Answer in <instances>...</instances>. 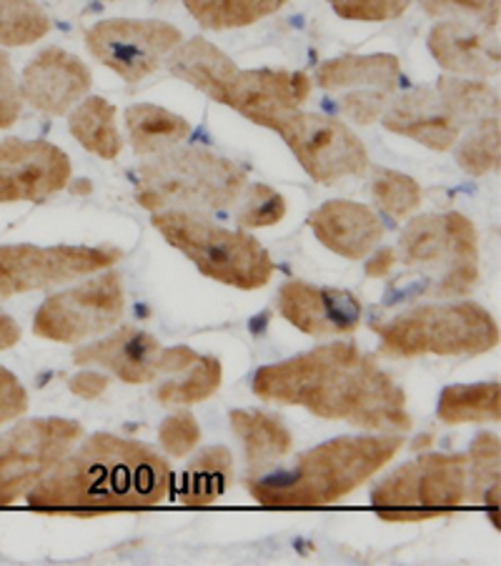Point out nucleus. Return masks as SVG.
<instances>
[{
	"mask_svg": "<svg viewBox=\"0 0 501 566\" xmlns=\"http://www.w3.org/2000/svg\"><path fill=\"white\" fill-rule=\"evenodd\" d=\"M399 256L434 281V298L469 296L479 283V239L465 213L416 216L399 235Z\"/></svg>",
	"mask_w": 501,
	"mask_h": 566,
	"instance_id": "obj_7",
	"label": "nucleus"
},
{
	"mask_svg": "<svg viewBox=\"0 0 501 566\" xmlns=\"http://www.w3.org/2000/svg\"><path fill=\"white\" fill-rule=\"evenodd\" d=\"M198 441H201V429H198L194 413L188 411L171 413V417L164 419V423L158 427L160 449L174 459H184L191 454L198 447Z\"/></svg>",
	"mask_w": 501,
	"mask_h": 566,
	"instance_id": "obj_38",
	"label": "nucleus"
},
{
	"mask_svg": "<svg viewBox=\"0 0 501 566\" xmlns=\"http://www.w3.org/2000/svg\"><path fill=\"white\" fill-rule=\"evenodd\" d=\"M21 111H23L21 81L15 78L11 59L0 51V130L15 126L18 118H21Z\"/></svg>",
	"mask_w": 501,
	"mask_h": 566,
	"instance_id": "obj_41",
	"label": "nucleus"
},
{
	"mask_svg": "<svg viewBox=\"0 0 501 566\" xmlns=\"http://www.w3.org/2000/svg\"><path fill=\"white\" fill-rule=\"evenodd\" d=\"M404 437H338L299 454L291 467L249 474L246 489L269 509H316L342 502L399 454Z\"/></svg>",
	"mask_w": 501,
	"mask_h": 566,
	"instance_id": "obj_3",
	"label": "nucleus"
},
{
	"mask_svg": "<svg viewBox=\"0 0 501 566\" xmlns=\"http://www.w3.org/2000/svg\"><path fill=\"white\" fill-rule=\"evenodd\" d=\"M457 164L465 174L481 178L497 174L501 166V124L499 116L479 120L457 140Z\"/></svg>",
	"mask_w": 501,
	"mask_h": 566,
	"instance_id": "obj_32",
	"label": "nucleus"
},
{
	"mask_svg": "<svg viewBox=\"0 0 501 566\" xmlns=\"http://www.w3.org/2000/svg\"><path fill=\"white\" fill-rule=\"evenodd\" d=\"M276 301L281 316L314 338L354 334L362 321V304L354 294L306 281H286Z\"/></svg>",
	"mask_w": 501,
	"mask_h": 566,
	"instance_id": "obj_18",
	"label": "nucleus"
},
{
	"mask_svg": "<svg viewBox=\"0 0 501 566\" xmlns=\"http://www.w3.org/2000/svg\"><path fill=\"white\" fill-rule=\"evenodd\" d=\"M396 266V251L389 247H382L372 253L366 261V276L368 279H386Z\"/></svg>",
	"mask_w": 501,
	"mask_h": 566,
	"instance_id": "obj_44",
	"label": "nucleus"
},
{
	"mask_svg": "<svg viewBox=\"0 0 501 566\" xmlns=\"http://www.w3.org/2000/svg\"><path fill=\"white\" fill-rule=\"evenodd\" d=\"M394 96L382 91H348L338 98V111L356 126H372L382 118Z\"/></svg>",
	"mask_w": 501,
	"mask_h": 566,
	"instance_id": "obj_40",
	"label": "nucleus"
},
{
	"mask_svg": "<svg viewBox=\"0 0 501 566\" xmlns=\"http://www.w3.org/2000/svg\"><path fill=\"white\" fill-rule=\"evenodd\" d=\"M178 381H164L156 389V401L160 407H186V403H201L219 391L223 369L216 356H198L188 366Z\"/></svg>",
	"mask_w": 501,
	"mask_h": 566,
	"instance_id": "obj_31",
	"label": "nucleus"
},
{
	"mask_svg": "<svg viewBox=\"0 0 501 566\" xmlns=\"http://www.w3.org/2000/svg\"><path fill=\"white\" fill-rule=\"evenodd\" d=\"M437 417L441 423H499L501 419V384H453L439 396Z\"/></svg>",
	"mask_w": 501,
	"mask_h": 566,
	"instance_id": "obj_28",
	"label": "nucleus"
},
{
	"mask_svg": "<svg viewBox=\"0 0 501 566\" xmlns=\"http://www.w3.org/2000/svg\"><path fill=\"white\" fill-rule=\"evenodd\" d=\"M69 130L88 154L103 160H116L123 150V140L116 126V106L101 96L83 98L73 108Z\"/></svg>",
	"mask_w": 501,
	"mask_h": 566,
	"instance_id": "obj_26",
	"label": "nucleus"
},
{
	"mask_svg": "<svg viewBox=\"0 0 501 566\" xmlns=\"http://www.w3.org/2000/svg\"><path fill=\"white\" fill-rule=\"evenodd\" d=\"M28 411V391L13 371L0 366V427Z\"/></svg>",
	"mask_w": 501,
	"mask_h": 566,
	"instance_id": "obj_42",
	"label": "nucleus"
},
{
	"mask_svg": "<svg viewBox=\"0 0 501 566\" xmlns=\"http://www.w3.org/2000/svg\"><path fill=\"white\" fill-rule=\"evenodd\" d=\"M65 150L49 140H0V203H41L71 184Z\"/></svg>",
	"mask_w": 501,
	"mask_h": 566,
	"instance_id": "obj_15",
	"label": "nucleus"
},
{
	"mask_svg": "<svg viewBox=\"0 0 501 566\" xmlns=\"http://www.w3.org/2000/svg\"><path fill=\"white\" fill-rule=\"evenodd\" d=\"M171 481V467L146 443L98 431L69 451L25 499L33 512L88 518L158 506Z\"/></svg>",
	"mask_w": 501,
	"mask_h": 566,
	"instance_id": "obj_2",
	"label": "nucleus"
},
{
	"mask_svg": "<svg viewBox=\"0 0 501 566\" xmlns=\"http://www.w3.org/2000/svg\"><path fill=\"white\" fill-rule=\"evenodd\" d=\"M469 502H481L491 484H499V461H501V443L499 437L491 431L477 433L469 449Z\"/></svg>",
	"mask_w": 501,
	"mask_h": 566,
	"instance_id": "obj_36",
	"label": "nucleus"
},
{
	"mask_svg": "<svg viewBox=\"0 0 501 566\" xmlns=\"http://www.w3.org/2000/svg\"><path fill=\"white\" fill-rule=\"evenodd\" d=\"M249 176L233 160L206 148H171L136 168L134 198L140 209L213 213L239 203Z\"/></svg>",
	"mask_w": 501,
	"mask_h": 566,
	"instance_id": "obj_4",
	"label": "nucleus"
},
{
	"mask_svg": "<svg viewBox=\"0 0 501 566\" xmlns=\"http://www.w3.org/2000/svg\"><path fill=\"white\" fill-rule=\"evenodd\" d=\"M126 128L136 156H158L191 136V124L184 116L150 103H136L126 111Z\"/></svg>",
	"mask_w": 501,
	"mask_h": 566,
	"instance_id": "obj_25",
	"label": "nucleus"
},
{
	"mask_svg": "<svg viewBox=\"0 0 501 566\" xmlns=\"http://www.w3.org/2000/svg\"><path fill=\"white\" fill-rule=\"evenodd\" d=\"M229 421L233 433L243 443L251 474H261V471L276 467L294 449V437H291L289 427L273 413L236 409L229 413Z\"/></svg>",
	"mask_w": 501,
	"mask_h": 566,
	"instance_id": "obj_24",
	"label": "nucleus"
},
{
	"mask_svg": "<svg viewBox=\"0 0 501 566\" xmlns=\"http://www.w3.org/2000/svg\"><path fill=\"white\" fill-rule=\"evenodd\" d=\"M198 358L188 346L164 348L156 336L136 326H123L103 342L81 346L73 354L75 366H101L123 384H148L160 374H184Z\"/></svg>",
	"mask_w": 501,
	"mask_h": 566,
	"instance_id": "obj_14",
	"label": "nucleus"
},
{
	"mask_svg": "<svg viewBox=\"0 0 501 566\" xmlns=\"http://www.w3.org/2000/svg\"><path fill=\"white\" fill-rule=\"evenodd\" d=\"M368 196L376 209L394 221L409 219L421 206V186L411 176L389 171V168H376L368 184Z\"/></svg>",
	"mask_w": 501,
	"mask_h": 566,
	"instance_id": "obj_34",
	"label": "nucleus"
},
{
	"mask_svg": "<svg viewBox=\"0 0 501 566\" xmlns=\"http://www.w3.org/2000/svg\"><path fill=\"white\" fill-rule=\"evenodd\" d=\"M233 481V457L226 447H211L196 454L184 471L181 502L186 506H211Z\"/></svg>",
	"mask_w": 501,
	"mask_h": 566,
	"instance_id": "obj_27",
	"label": "nucleus"
},
{
	"mask_svg": "<svg viewBox=\"0 0 501 566\" xmlns=\"http://www.w3.org/2000/svg\"><path fill=\"white\" fill-rule=\"evenodd\" d=\"M314 81L326 93L382 91L394 96L401 81V65L392 53L342 55V59L321 63Z\"/></svg>",
	"mask_w": 501,
	"mask_h": 566,
	"instance_id": "obj_22",
	"label": "nucleus"
},
{
	"mask_svg": "<svg viewBox=\"0 0 501 566\" xmlns=\"http://www.w3.org/2000/svg\"><path fill=\"white\" fill-rule=\"evenodd\" d=\"M379 120L389 134L411 138L424 148L439 150V154L451 150L457 146L459 136L465 134L441 103L439 93L427 86L404 91L401 96L392 98Z\"/></svg>",
	"mask_w": 501,
	"mask_h": 566,
	"instance_id": "obj_19",
	"label": "nucleus"
},
{
	"mask_svg": "<svg viewBox=\"0 0 501 566\" xmlns=\"http://www.w3.org/2000/svg\"><path fill=\"white\" fill-rule=\"evenodd\" d=\"M93 83L91 69L63 49H43L23 69V103L43 116H65L88 96Z\"/></svg>",
	"mask_w": 501,
	"mask_h": 566,
	"instance_id": "obj_17",
	"label": "nucleus"
},
{
	"mask_svg": "<svg viewBox=\"0 0 501 566\" xmlns=\"http://www.w3.org/2000/svg\"><path fill=\"white\" fill-rule=\"evenodd\" d=\"M21 342V326L13 316H8L0 311V352H8Z\"/></svg>",
	"mask_w": 501,
	"mask_h": 566,
	"instance_id": "obj_45",
	"label": "nucleus"
},
{
	"mask_svg": "<svg viewBox=\"0 0 501 566\" xmlns=\"http://www.w3.org/2000/svg\"><path fill=\"white\" fill-rule=\"evenodd\" d=\"M289 0H184L186 11L206 31H236L279 13Z\"/></svg>",
	"mask_w": 501,
	"mask_h": 566,
	"instance_id": "obj_29",
	"label": "nucleus"
},
{
	"mask_svg": "<svg viewBox=\"0 0 501 566\" xmlns=\"http://www.w3.org/2000/svg\"><path fill=\"white\" fill-rule=\"evenodd\" d=\"M429 53L449 75L487 81L499 75V41L484 25L447 18L429 31Z\"/></svg>",
	"mask_w": 501,
	"mask_h": 566,
	"instance_id": "obj_20",
	"label": "nucleus"
},
{
	"mask_svg": "<svg viewBox=\"0 0 501 566\" xmlns=\"http://www.w3.org/2000/svg\"><path fill=\"white\" fill-rule=\"evenodd\" d=\"M154 229L184 253L203 276L241 291L269 286L276 273L271 253L249 231H231L206 213L158 211Z\"/></svg>",
	"mask_w": 501,
	"mask_h": 566,
	"instance_id": "obj_6",
	"label": "nucleus"
},
{
	"mask_svg": "<svg viewBox=\"0 0 501 566\" xmlns=\"http://www.w3.org/2000/svg\"><path fill=\"white\" fill-rule=\"evenodd\" d=\"M467 502V454H421L379 481L372 492L374 514L389 524H416L449 516Z\"/></svg>",
	"mask_w": 501,
	"mask_h": 566,
	"instance_id": "obj_8",
	"label": "nucleus"
},
{
	"mask_svg": "<svg viewBox=\"0 0 501 566\" xmlns=\"http://www.w3.org/2000/svg\"><path fill=\"white\" fill-rule=\"evenodd\" d=\"M121 259L123 251L111 247H0V301L93 276Z\"/></svg>",
	"mask_w": 501,
	"mask_h": 566,
	"instance_id": "obj_12",
	"label": "nucleus"
},
{
	"mask_svg": "<svg viewBox=\"0 0 501 566\" xmlns=\"http://www.w3.org/2000/svg\"><path fill=\"white\" fill-rule=\"evenodd\" d=\"M51 18L35 0H0V45L21 49L49 35Z\"/></svg>",
	"mask_w": 501,
	"mask_h": 566,
	"instance_id": "obj_33",
	"label": "nucleus"
},
{
	"mask_svg": "<svg viewBox=\"0 0 501 566\" xmlns=\"http://www.w3.org/2000/svg\"><path fill=\"white\" fill-rule=\"evenodd\" d=\"M336 15L356 23H386L399 18L411 0H326Z\"/></svg>",
	"mask_w": 501,
	"mask_h": 566,
	"instance_id": "obj_39",
	"label": "nucleus"
},
{
	"mask_svg": "<svg viewBox=\"0 0 501 566\" xmlns=\"http://www.w3.org/2000/svg\"><path fill=\"white\" fill-rule=\"evenodd\" d=\"M71 193H75V196H91L93 193V186H91V181H75V184H71Z\"/></svg>",
	"mask_w": 501,
	"mask_h": 566,
	"instance_id": "obj_46",
	"label": "nucleus"
},
{
	"mask_svg": "<svg viewBox=\"0 0 501 566\" xmlns=\"http://www.w3.org/2000/svg\"><path fill=\"white\" fill-rule=\"evenodd\" d=\"M126 314V294L118 273L103 271L101 276L79 283L69 291L45 298L35 311L33 334L55 344H79L98 336L118 324Z\"/></svg>",
	"mask_w": 501,
	"mask_h": 566,
	"instance_id": "obj_10",
	"label": "nucleus"
},
{
	"mask_svg": "<svg viewBox=\"0 0 501 566\" xmlns=\"http://www.w3.org/2000/svg\"><path fill=\"white\" fill-rule=\"evenodd\" d=\"M111 386V379L106 374H98V371H81L75 374L73 379L69 381V389L73 396H79L83 401H96L101 399L106 389Z\"/></svg>",
	"mask_w": 501,
	"mask_h": 566,
	"instance_id": "obj_43",
	"label": "nucleus"
},
{
	"mask_svg": "<svg viewBox=\"0 0 501 566\" xmlns=\"http://www.w3.org/2000/svg\"><path fill=\"white\" fill-rule=\"evenodd\" d=\"M166 69L176 75L178 81L191 83L194 88L206 93L208 98L221 103L223 91L229 86L231 78L239 71L229 55H226L219 45L203 38H191V41L178 43L176 49L168 53Z\"/></svg>",
	"mask_w": 501,
	"mask_h": 566,
	"instance_id": "obj_23",
	"label": "nucleus"
},
{
	"mask_svg": "<svg viewBox=\"0 0 501 566\" xmlns=\"http://www.w3.org/2000/svg\"><path fill=\"white\" fill-rule=\"evenodd\" d=\"M314 91V81L301 71H236L223 91L221 106L239 111L251 124L271 128L281 116L299 111Z\"/></svg>",
	"mask_w": 501,
	"mask_h": 566,
	"instance_id": "obj_16",
	"label": "nucleus"
},
{
	"mask_svg": "<svg viewBox=\"0 0 501 566\" xmlns=\"http://www.w3.org/2000/svg\"><path fill=\"white\" fill-rule=\"evenodd\" d=\"M241 209L236 211V223L241 231L249 229H269L276 226L286 216V201L283 196L267 184H246L241 193Z\"/></svg>",
	"mask_w": 501,
	"mask_h": 566,
	"instance_id": "obj_35",
	"label": "nucleus"
},
{
	"mask_svg": "<svg viewBox=\"0 0 501 566\" xmlns=\"http://www.w3.org/2000/svg\"><path fill=\"white\" fill-rule=\"evenodd\" d=\"M83 427L73 419H28L0 433V509L25 496L73 443Z\"/></svg>",
	"mask_w": 501,
	"mask_h": 566,
	"instance_id": "obj_11",
	"label": "nucleus"
},
{
	"mask_svg": "<svg viewBox=\"0 0 501 566\" xmlns=\"http://www.w3.org/2000/svg\"><path fill=\"white\" fill-rule=\"evenodd\" d=\"M421 11L431 18H461L484 25L487 31L499 28V0H419Z\"/></svg>",
	"mask_w": 501,
	"mask_h": 566,
	"instance_id": "obj_37",
	"label": "nucleus"
},
{
	"mask_svg": "<svg viewBox=\"0 0 501 566\" xmlns=\"http://www.w3.org/2000/svg\"><path fill=\"white\" fill-rule=\"evenodd\" d=\"M178 43H184V33L164 21L111 18L86 31L88 53L126 83H140L156 73Z\"/></svg>",
	"mask_w": 501,
	"mask_h": 566,
	"instance_id": "obj_13",
	"label": "nucleus"
},
{
	"mask_svg": "<svg viewBox=\"0 0 501 566\" xmlns=\"http://www.w3.org/2000/svg\"><path fill=\"white\" fill-rule=\"evenodd\" d=\"M372 328L386 358L479 356L499 346L497 318L474 301L421 304Z\"/></svg>",
	"mask_w": 501,
	"mask_h": 566,
	"instance_id": "obj_5",
	"label": "nucleus"
},
{
	"mask_svg": "<svg viewBox=\"0 0 501 566\" xmlns=\"http://www.w3.org/2000/svg\"><path fill=\"white\" fill-rule=\"evenodd\" d=\"M271 130H276L301 168L321 186H336L348 176L368 171V150L344 120L299 108L281 116Z\"/></svg>",
	"mask_w": 501,
	"mask_h": 566,
	"instance_id": "obj_9",
	"label": "nucleus"
},
{
	"mask_svg": "<svg viewBox=\"0 0 501 566\" xmlns=\"http://www.w3.org/2000/svg\"><path fill=\"white\" fill-rule=\"evenodd\" d=\"M261 401L304 407L319 419L346 421L364 431H409L406 391L374 354L354 342H334L286 361L263 366L253 376Z\"/></svg>",
	"mask_w": 501,
	"mask_h": 566,
	"instance_id": "obj_1",
	"label": "nucleus"
},
{
	"mask_svg": "<svg viewBox=\"0 0 501 566\" xmlns=\"http://www.w3.org/2000/svg\"><path fill=\"white\" fill-rule=\"evenodd\" d=\"M439 98L461 130L471 128L479 120L499 116V93L487 81H465L457 75H441L437 88Z\"/></svg>",
	"mask_w": 501,
	"mask_h": 566,
	"instance_id": "obj_30",
	"label": "nucleus"
},
{
	"mask_svg": "<svg viewBox=\"0 0 501 566\" xmlns=\"http://www.w3.org/2000/svg\"><path fill=\"white\" fill-rule=\"evenodd\" d=\"M309 226L321 247L348 261H362L379 247L384 223L372 206L354 201H326L309 216Z\"/></svg>",
	"mask_w": 501,
	"mask_h": 566,
	"instance_id": "obj_21",
	"label": "nucleus"
}]
</instances>
